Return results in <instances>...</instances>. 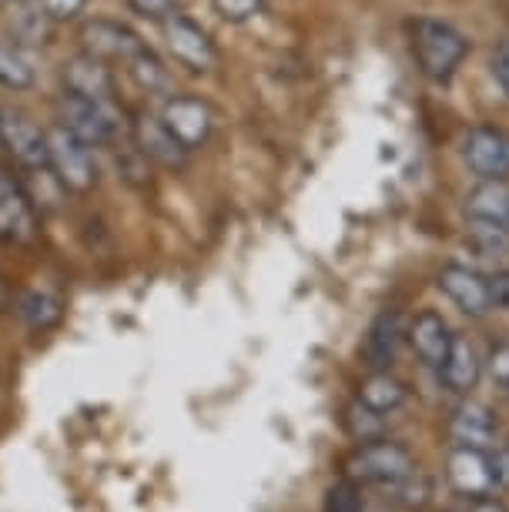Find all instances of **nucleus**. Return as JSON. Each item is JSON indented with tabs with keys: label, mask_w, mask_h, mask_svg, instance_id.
I'll list each match as a JSON object with an SVG mask.
<instances>
[{
	"label": "nucleus",
	"mask_w": 509,
	"mask_h": 512,
	"mask_svg": "<svg viewBox=\"0 0 509 512\" xmlns=\"http://www.w3.org/2000/svg\"><path fill=\"white\" fill-rule=\"evenodd\" d=\"M0 305H4V285H0Z\"/></svg>",
	"instance_id": "35"
},
{
	"label": "nucleus",
	"mask_w": 509,
	"mask_h": 512,
	"mask_svg": "<svg viewBox=\"0 0 509 512\" xmlns=\"http://www.w3.org/2000/svg\"><path fill=\"white\" fill-rule=\"evenodd\" d=\"M449 439L456 446H469V449H489L496 442V419L486 405L479 402H466L459 405L449 419Z\"/></svg>",
	"instance_id": "16"
},
{
	"label": "nucleus",
	"mask_w": 509,
	"mask_h": 512,
	"mask_svg": "<svg viewBox=\"0 0 509 512\" xmlns=\"http://www.w3.org/2000/svg\"><path fill=\"white\" fill-rule=\"evenodd\" d=\"M0 4H7V0H0Z\"/></svg>",
	"instance_id": "36"
},
{
	"label": "nucleus",
	"mask_w": 509,
	"mask_h": 512,
	"mask_svg": "<svg viewBox=\"0 0 509 512\" xmlns=\"http://www.w3.org/2000/svg\"><path fill=\"white\" fill-rule=\"evenodd\" d=\"M479 375H483V359H479L476 345L466 335H453V345L446 352V362L439 365V379L449 392L469 395L476 389Z\"/></svg>",
	"instance_id": "13"
},
{
	"label": "nucleus",
	"mask_w": 509,
	"mask_h": 512,
	"mask_svg": "<svg viewBox=\"0 0 509 512\" xmlns=\"http://www.w3.org/2000/svg\"><path fill=\"white\" fill-rule=\"evenodd\" d=\"M165 24V41H168V51L175 54L178 64H185L188 71H211L218 61L215 54V44L208 41V34L201 31L195 21H188V17H178L171 14Z\"/></svg>",
	"instance_id": "10"
},
{
	"label": "nucleus",
	"mask_w": 509,
	"mask_h": 512,
	"mask_svg": "<svg viewBox=\"0 0 509 512\" xmlns=\"http://www.w3.org/2000/svg\"><path fill=\"white\" fill-rule=\"evenodd\" d=\"M402 335H406V328H402L399 312H382L376 322H372L369 335H366V362L372 369L386 372L389 365L396 362Z\"/></svg>",
	"instance_id": "18"
},
{
	"label": "nucleus",
	"mask_w": 509,
	"mask_h": 512,
	"mask_svg": "<svg viewBox=\"0 0 509 512\" xmlns=\"http://www.w3.org/2000/svg\"><path fill=\"white\" fill-rule=\"evenodd\" d=\"M469 241L479 258H506L509 255V225L496 221H469Z\"/></svg>",
	"instance_id": "22"
},
{
	"label": "nucleus",
	"mask_w": 509,
	"mask_h": 512,
	"mask_svg": "<svg viewBox=\"0 0 509 512\" xmlns=\"http://www.w3.org/2000/svg\"><path fill=\"white\" fill-rule=\"evenodd\" d=\"M211 4H215V11L222 14L225 21L245 24V21H252V17L262 14L265 0H211Z\"/></svg>",
	"instance_id": "27"
},
{
	"label": "nucleus",
	"mask_w": 509,
	"mask_h": 512,
	"mask_svg": "<svg viewBox=\"0 0 509 512\" xmlns=\"http://www.w3.org/2000/svg\"><path fill=\"white\" fill-rule=\"evenodd\" d=\"M412 51L419 57V67L429 81L446 84L456 74V67L463 64V57L469 51V41L446 21H432L422 17L412 27Z\"/></svg>",
	"instance_id": "1"
},
{
	"label": "nucleus",
	"mask_w": 509,
	"mask_h": 512,
	"mask_svg": "<svg viewBox=\"0 0 509 512\" xmlns=\"http://www.w3.org/2000/svg\"><path fill=\"white\" fill-rule=\"evenodd\" d=\"M161 121L168 124V131L185 144L188 151L201 148L211 138V128H215V114L201 98H188V94H175V98L165 101L161 108Z\"/></svg>",
	"instance_id": "7"
},
{
	"label": "nucleus",
	"mask_w": 509,
	"mask_h": 512,
	"mask_svg": "<svg viewBox=\"0 0 509 512\" xmlns=\"http://www.w3.org/2000/svg\"><path fill=\"white\" fill-rule=\"evenodd\" d=\"M134 141H138V151L144 158L158 161L161 168H185L188 148L168 131V124L161 121V114L158 118L144 114V118L134 121Z\"/></svg>",
	"instance_id": "11"
},
{
	"label": "nucleus",
	"mask_w": 509,
	"mask_h": 512,
	"mask_svg": "<svg viewBox=\"0 0 509 512\" xmlns=\"http://www.w3.org/2000/svg\"><path fill=\"white\" fill-rule=\"evenodd\" d=\"M0 144L14 154L24 168L44 171L51 168V151H47V131H41L21 111H0Z\"/></svg>",
	"instance_id": "6"
},
{
	"label": "nucleus",
	"mask_w": 509,
	"mask_h": 512,
	"mask_svg": "<svg viewBox=\"0 0 509 512\" xmlns=\"http://www.w3.org/2000/svg\"><path fill=\"white\" fill-rule=\"evenodd\" d=\"M325 512H362V496L359 486L349 482H335V486L325 492Z\"/></svg>",
	"instance_id": "26"
},
{
	"label": "nucleus",
	"mask_w": 509,
	"mask_h": 512,
	"mask_svg": "<svg viewBox=\"0 0 509 512\" xmlns=\"http://www.w3.org/2000/svg\"><path fill=\"white\" fill-rule=\"evenodd\" d=\"M81 37H84V44H88V51L98 57H121V61H131L134 54L144 51L141 37L118 21H91L84 27Z\"/></svg>",
	"instance_id": "17"
},
{
	"label": "nucleus",
	"mask_w": 509,
	"mask_h": 512,
	"mask_svg": "<svg viewBox=\"0 0 509 512\" xmlns=\"http://www.w3.org/2000/svg\"><path fill=\"white\" fill-rule=\"evenodd\" d=\"M47 151H51V171L61 178L64 188L71 191H91L98 185V164H94L91 144L81 141L64 124L47 131Z\"/></svg>",
	"instance_id": "3"
},
{
	"label": "nucleus",
	"mask_w": 509,
	"mask_h": 512,
	"mask_svg": "<svg viewBox=\"0 0 509 512\" xmlns=\"http://www.w3.org/2000/svg\"><path fill=\"white\" fill-rule=\"evenodd\" d=\"M506 389H509V385H506Z\"/></svg>",
	"instance_id": "37"
},
{
	"label": "nucleus",
	"mask_w": 509,
	"mask_h": 512,
	"mask_svg": "<svg viewBox=\"0 0 509 512\" xmlns=\"http://www.w3.org/2000/svg\"><path fill=\"white\" fill-rule=\"evenodd\" d=\"M37 4H41L47 21H71V17H78L84 11L88 0H37Z\"/></svg>",
	"instance_id": "28"
},
{
	"label": "nucleus",
	"mask_w": 509,
	"mask_h": 512,
	"mask_svg": "<svg viewBox=\"0 0 509 512\" xmlns=\"http://www.w3.org/2000/svg\"><path fill=\"white\" fill-rule=\"evenodd\" d=\"M406 399H409L406 382H399L396 375H389V369L386 372H372L369 379L359 385V402H366L369 409H376L382 415L402 409Z\"/></svg>",
	"instance_id": "20"
},
{
	"label": "nucleus",
	"mask_w": 509,
	"mask_h": 512,
	"mask_svg": "<svg viewBox=\"0 0 509 512\" xmlns=\"http://www.w3.org/2000/svg\"><path fill=\"white\" fill-rule=\"evenodd\" d=\"M463 164L479 181L509 178V131L503 128H473L463 138Z\"/></svg>",
	"instance_id": "5"
},
{
	"label": "nucleus",
	"mask_w": 509,
	"mask_h": 512,
	"mask_svg": "<svg viewBox=\"0 0 509 512\" xmlns=\"http://www.w3.org/2000/svg\"><path fill=\"white\" fill-rule=\"evenodd\" d=\"M0 84H4V88H11V91H27L34 84L31 61H27L21 51L7 47V44H0Z\"/></svg>",
	"instance_id": "24"
},
{
	"label": "nucleus",
	"mask_w": 509,
	"mask_h": 512,
	"mask_svg": "<svg viewBox=\"0 0 509 512\" xmlns=\"http://www.w3.org/2000/svg\"><path fill=\"white\" fill-rule=\"evenodd\" d=\"M64 84L71 94L78 98H91V101H111V91H114V81H111V71L101 64L98 54H78L64 64Z\"/></svg>",
	"instance_id": "14"
},
{
	"label": "nucleus",
	"mask_w": 509,
	"mask_h": 512,
	"mask_svg": "<svg viewBox=\"0 0 509 512\" xmlns=\"http://www.w3.org/2000/svg\"><path fill=\"white\" fill-rule=\"evenodd\" d=\"M406 338H409L412 352H416V359L426 365V369H439V365L446 362L449 345H453V332H449V325L443 322V315H436V312H422L412 318L406 328Z\"/></svg>",
	"instance_id": "12"
},
{
	"label": "nucleus",
	"mask_w": 509,
	"mask_h": 512,
	"mask_svg": "<svg viewBox=\"0 0 509 512\" xmlns=\"http://www.w3.org/2000/svg\"><path fill=\"white\" fill-rule=\"evenodd\" d=\"M489 372H493L496 382L509 385V345H499V349L489 355Z\"/></svg>",
	"instance_id": "32"
},
{
	"label": "nucleus",
	"mask_w": 509,
	"mask_h": 512,
	"mask_svg": "<svg viewBox=\"0 0 509 512\" xmlns=\"http://www.w3.org/2000/svg\"><path fill=\"white\" fill-rule=\"evenodd\" d=\"M489 71H493L499 88L509 94V37L493 47V57H489Z\"/></svg>",
	"instance_id": "29"
},
{
	"label": "nucleus",
	"mask_w": 509,
	"mask_h": 512,
	"mask_svg": "<svg viewBox=\"0 0 509 512\" xmlns=\"http://www.w3.org/2000/svg\"><path fill=\"white\" fill-rule=\"evenodd\" d=\"M345 472H349L352 482H366V486H379L389 492L402 479L416 476L419 469L416 459L409 456V449H402L399 442L372 439L352 452L349 462H345Z\"/></svg>",
	"instance_id": "2"
},
{
	"label": "nucleus",
	"mask_w": 509,
	"mask_h": 512,
	"mask_svg": "<svg viewBox=\"0 0 509 512\" xmlns=\"http://www.w3.org/2000/svg\"><path fill=\"white\" fill-rule=\"evenodd\" d=\"M131 7L141 17H151V21H168L175 14V0H131Z\"/></svg>",
	"instance_id": "30"
},
{
	"label": "nucleus",
	"mask_w": 509,
	"mask_h": 512,
	"mask_svg": "<svg viewBox=\"0 0 509 512\" xmlns=\"http://www.w3.org/2000/svg\"><path fill=\"white\" fill-rule=\"evenodd\" d=\"M493 472H496V489H509V449H499L493 456Z\"/></svg>",
	"instance_id": "33"
},
{
	"label": "nucleus",
	"mask_w": 509,
	"mask_h": 512,
	"mask_svg": "<svg viewBox=\"0 0 509 512\" xmlns=\"http://www.w3.org/2000/svg\"><path fill=\"white\" fill-rule=\"evenodd\" d=\"M128 64V74H131V81L138 84L141 91H148V94H168L171 91V74H168V67L158 61L155 54L144 47V51H138L131 57V61H124Z\"/></svg>",
	"instance_id": "21"
},
{
	"label": "nucleus",
	"mask_w": 509,
	"mask_h": 512,
	"mask_svg": "<svg viewBox=\"0 0 509 512\" xmlns=\"http://www.w3.org/2000/svg\"><path fill=\"white\" fill-rule=\"evenodd\" d=\"M21 315L31 328H51L57 322V315H61V308H57L54 298H47L41 292H31V295H24Z\"/></svg>",
	"instance_id": "25"
},
{
	"label": "nucleus",
	"mask_w": 509,
	"mask_h": 512,
	"mask_svg": "<svg viewBox=\"0 0 509 512\" xmlns=\"http://www.w3.org/2000/svg\"><path fill=\"white\" fill-rule=\"evenodd\" d=\"M61 111V124L67 131H74L81 141L94 144H111L118 138L121 121L118 114L108 108V101H91V98H78V94H67V98L57 104Z\"/></svg>",
	"instance_id": "4"
},
{
	"label": "nucleus",
	"mask_w": 509,
	"mask_h": 512,
	"mask_svg": "<svg viewBox=\"0 0 509 512\" xmlns=\"http://www.w3.org/2000/svg\"><path fill=\"white\" fill-rule=\"evenodd\" d=\"M439 292H443L463 315L483 318L486 312H493L489 278H483L466 265H446L443 272H439Z\"/></svg>",
	"instance_id": "9"
},
{
	"label": "nucleus",
	"mask_w": 509,
	"mask_h": 512,
	"mask_svg": "<svg viewBox=\"0 0 509 512\" xmlns=\"http://www.w3.org/2000/svg\"><path fill=\"white\" fill-rule=\"evenodd\" d=\"M489 295H493V308L509 312V272H496L489 278Z\"/></svg>",
	"instance_id": "31"
},
{
	"label": "nucleus",
	"mask_w": 509,
	"mask_h": 512,
	"mask_svg": "<svg viewBox=\"0 0 509 512\" xmlns=\"http://www.w3.org/2000/svg\"><path fill=\"white\" fill-rule=\"evenodd\" d=\"M382 425H386V415L369 409L366 402L355 399L349 409H345V429H349L352 439H359V442L382 439Z\"/></svg>",
	"instance_id": "23"
},
{
	"label": "nucleus",
	"mask_w": 509,
	"mask_h": 512,
	"mask_svg": "<svg viewBox=\"0 0 509 512\" xmlns=\"http://www.w3.org/2000/svg\"><path fill=\"white\" fill-rule=\"evenodd\" d=\"M469 512H509V509L503 506V502H496L493 496H479V499H473Z\"/></svg>",
	"instance_id": "34"
},
{
	"label": "nucleus",
	"mask_w": 509,
	"mask_h": 512,
	"mask_svg": "<svg viewBox=\"0 0 509 512\" xmlns=\"http://www.w3.org/2000/svg\"><path fill=\"white\" fill-rule=\"evenodd\" d=\"M446 476L453 482V489L463 492L466 499L493 496V489H496L493 456H489L486 449L456 446L446 459Z\"/></svg>",
	"instance_id": "8"
},
{
	"label": "nucleus",
	"mask_w": 509,
	"mask_h": 512,
	"mask_svg": "<svg viewBox=\"0 0 509 512\" xmlns=\"http://www.w3.org/2000/svg\"><path fill=\"white\" fill-rule=\"evenodd\" d=\"M37 235V221L31 201L11 178L0 175V238L4 241H31Z\"/></svg>",
	"instance_id": "15"
},
{
	"label": "nucleus",
	"mask_w": 509,
	"mask_h": 512,
	"mask_svg": "<svg viewBox=\"0 0 509 512\" xmlns=\"http://www.w3.org/2000/svg\"><path fill=\"white\" fill-rule=\"evenodd\" d=\"M466 218L509 225V185H506V178L479 181V185L466 195Z\"/></svg>",
	"instance_id": "19"
}]
</instances>
